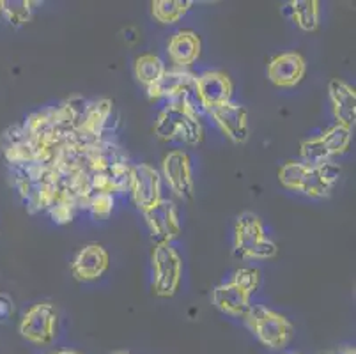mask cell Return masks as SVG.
<instances>
[{
  "label": "cell",
  "instance_id": "obj_1",
  "mask_svg": "<svg viewBox=\"0 0 356 354\" xmlns=\"http://www.w3.org/2000/svg\"><path fill=\"white\" fill-rule=\"evenodd\" d=\"M154 135L167 142L177 140L183 144L197 145L202 142L204 128L200 117L193 115L177 103L168 102V105L158 115Z\"/></svg>",
  "mask_w": 356,
  "mask_h": 354
},
{
  "label": "cell",
  "instance_id": "obj_2",
  "mask_svg": "<svg viewBox=\"0 0 356 354\" xmlns=\"http://www.w3.org/2000/svg\"><path fill=\"white\" fill-rule=\"evenodd\" d=\"M245 319L259 342L270 349H282L293 337L294 328L289 319L262 305H252Z\"/></svg>",
  "mask_w": 356,
  "mask_h": 354
},
{
  "label": "cell",
  "instance_id": "obj_3",
  "mask_svg": "<svg viewBox=\"0 0 356 354\" xmlns=\"http://www.w3.org/2000/svg\"><path fill=\"white\" fill-rule=\"evenodd\" d=\"M234 255L238 259H271L277 255V245L264 236V227L255 214L245 213L238 218Z\"/></svg>",
  "mask_w": 356,
  "mask_h": 354
},
{
  "label": "cell",
  "instance_id": "obj_4",
  "mask_svg": "<svg viewBox=\"0 0 356 354\" xmlns=\"http://www.w3.org/2000/svg\"><path fill=\"white\" fill-rule=\"evenodd\" d=\"M183 262L172 245H156L153 250V289L160 298L176 294L181 284Z\"/></svg>",
  "mask_w": 356,
  "mask_h": 354
},
{
  "label": "cell",
  "instance_id": "obj_5",
  "mask_svg": "<svg viewBox=\"0 0 356 354\" xmlns=\"http://www.w3.org/2000/svg\"><path fill=\"white\" fill-rule=\"evenodd\" d=\"M57 308L51 303H35L20 321V335L38 346H48L57 337Z\"/></svg>",
  "mask_w": 356,
  "mask_h": 354
},
{
  "label": "cell",
  "instance_id": "obj_6",
  "mask_svg": "<svg viewBox=\"0 0 356 354\" xmlns=\"http://www.w3.org/2000/svg\"><path fill=\"white\" fill-rule=\"evenodd\" d=\"M142 213H144L154 245H170L179 236V214L172 200L160 199Z\"/></svg>",
  "mask_w": 356,
  "mask_h": 354
},
{
  "label": "cell",
  "instance_id": "obj_7",
  "mask_svg": "<svg viewBox=\"0 0 356 354\" xmlns=\"http://www.w3.org/2000/svg\"><path fill=\"white\" fill-rule=\"evenodd\" d=\"M135 206L140 211L147 209L161 199V175L151 165H131V177L128 188Z\"/></svg>",
  "mask_w": 356,
  "mask_h": 354
},
{
  "label": "cell",
  "instance_id": "obj_8",
  "mask_svg": "<svg viewBox=\"0 0 356 354\" xmlns=\"http://www.w3.org/2000/svg\"><path fill=\"white\" fill-rule=\"evenodd\" d=\"M163 177L170 190L183 200L193 199V175L192 161L184 151H172L165 156Z\"/></svg>",
  "mask_w": 356,
  "mask_h": 354
},
{
  "label": "cell",
  "instance_id": "obj_9",
  "mask_svg": "<svg viewBox=\"0 0 356 354\" xmlns=\"http://www.w3.org/2000/svg\"><path fill=\"white\" fill-rule=\"evenodd\" d=\"M195 87L206 112L225 105L232 97V82L223 71H208L195 78Z\"/></svg>",
  "mask_w": 356,
  "mask_h": 354
},
{
  "label": "cell",
  "instance_id": "obj_10",
  "mask_svg": "<svg viewBox=\"0 0 356 354\" xmlns=\"http://www.w3.org/2000/svg\"><path fill=\"white\" fill-rule=\"evenodd\" d=\"M108 264V252L98 243H89L83 248H80V252L74 255L71 273H73V277L76 280L92 282L105 275Z\"/></svg>",
  "mask_w": 356,
  "mask_h": 354
},
{
  "label": "cell",
  "instance_id": "obj_11",
  "mask_svg": "<svg viewBox=\"0 0 356 354\" xmlns=\"http://www.w3.org/2000/svg\"><path fill=\"white\" fill-rule=\"evenodd\" d=\"M216 126L234 144H243L248 138V113L238 103H225L209 112Z\"/></svg>",
  "mask_w": 356,
  "mask_h": 354
},
{
  "label": "cell",
  "instance_id": "obj_12",
  "mask_svg": "<svg viewBox=\"0 0 356 354\" xmlns=\"http://www.w3.org/2000/svg\"><path fill=\"white\" fill-rule=\"evenodd\" d=\"M305 67V58L298 51H287L271 58L268 78L277 87H294L302 82Z\"/></svg>",
  "mask_w": 356,
  "mask_h": 354
},
{
  "label": "cell",
  "instance_id": "obj_13",
  "mask_svg": "<svg viewBox=\"0 0 356 354\" xmlns=\"http://www.w3.org/2000/svg\"><path fill=\"white\" fill-rule=\"evenodd\" d=\"M339 177H341V167L328 161V163L307 170L300 191L305 193L307 197H312V199H325L332 193Z\"/></svg>",
  "mask_w": 356,
  "mask_h": 354
},
{
  "label": "cell",
  "instance_id": "obj_14",
  "mask_svg": "<svg viewBox=\"0 0 356 354\" xmlns=\"http://www.w3.org/2000/svg\"><path fill=\"white\" fill-rule=\"evenodd\" d=\"M330 102L333 106V115L337 124L346 128H353L356 121V92L349 83L342 82L339 78L332 80L328 87Z\"/></svg>",
  "mask_w": 356,
  "mask_h": 354
},
{
  "label": "cell",
  "instance_id": "obj_15",
  "mask_svg": "<svg viewBox=\"0 0 356 354\" xmlns=\"http://www.w3.org/2000/svg\"><path fill=\"white\" fill-rule=\"evenodd\" d=\"M213 303L216 305L218 310L232 317H245L248 308L252 307L250 294L247 291H243L234 282L220 284L218 287H215V291H213Z\"/></svg>",
  "mask_w": 356,
  "mask_h": 354
},
{
  "label": "cell",
  "instance_id": "obj_16",
  "mask_svg": "<svg viewBox=\"0 0 356 354\" xmlns=\"http://www.w3.org/2000/svg\"><path fill=\"white\" fill-rule=\"evenodd\" d=\"M200 38L192 31H181L168 41V57L177 67H186L193 64L200 55Z\"/></svg>",
  "mask_w": 356,
  "mask_h": 354
},
{
  "label": "cell",
  "instance_id": "obj_17",
  "mask_svg": "<svg viewBox=\"0 0 356 354\" xmlns=\"http://www.w3.org/2000/svg\"><path fill=\"white\" fill-rule=\"evenodd\" d=\"M195 80L192 73L184 70L177 71H165L163 77L158 80L154 86L147 87V94L151 99H160V97H165V99H174L184 87H188L190 83Z\"/></svg>",
  "mask_w": 356,
  "mask_h": 354
},
{
  "label": "cell",
  "instance_id": "obj_18",
  "mask_svg": "<svg viewBox=\"0 0 356 354\" xmlns=\"http://www.w3.org/2000/svg\"><path fill=\"white\" fill-rule=\"evenodd\" d=\"M291 15L296 25L305 32H314L319 27V2L316 0H294L289 4Z\"/></svg>",
  "mask_w": 356,
  "mask_h": 354
},
{
  "label": "cell",
  "instance_id": "obj_19",
  "mask_svg": "<svg viewBox=\"0 0 356 354\" xmlns=\"http://www.w3.org/2000/svg\"><path fill=\"white\" fill-rule=\"evenodd\" d=\"M167 71V66L158 55L144 54L135 61V74H137L138 82L144 83L145 87L154 86Z\"/></svg>",
  "mask_w": 356,
  "mask_h": 354
},
{
  "label": "cell",
  "instance_id": "obj_20",
  "mask_svg": "<svg viewBox=\"0 0 356 354\" xmlns=\"http://www.w3.org/2000/svg\"><path fill=\"white\" fill-rule=\"evenodd\" d=\"M193 6L192 0H154L153 16L160 24H176Z\"/></svg>",
  "mask_w": 356,
  "mask_h": 354
},
{
  "label": "cell",
  "instance_id": "obj_21",
  "mask_svg": "<svg viewBox=\"0 0 356 354\" xmlns=\"http://www.w3.org/2000/svg\"><path fill=\"white\" fill-rule=\"evenodd\" d=\"M32 6L29 0H2V16L13 27H22L32 18Z\"/></svg>",
  "mask_w": 356,
  "mask_h": 354
},
{
  "label": "cell",
  "instance_id": "obj_22",
  "mask_svg": "<svg viewBox=\"0 0 356 354\" xmlns=\"http://www.w3.org/2000/svg\"><path fill=\"white\" fill-rule=\"evenodd\" d=\"M323 144L328 149L330 156H339L348 151L351 144V128H346L342 124H335L326 129L325 135H321Z\"/></svg>",
  "mask_w": 356,
  "mask_h": 354
},
{
  "label": "cell",
  "instance_id": "obj_23",
  "mask_svg": "<svg viewBox=\"0 0 356 354\" xmlns=\"http://www.w3.org/2000/svg\"><path fill=\"white\" fill-rule=\"evenodd\" d=\"M302 163L305 167L314 168L319 167L323 163H328L332 160L328 149L323 144L321 136H316V138H310V140H305L302 144Z\"/></svg>",
  "mask_w": 356,
  "mask_h": 354
},
{
  "label": "cell",
  "instance_id": "obj_24",
  "mask_svg": "<svg viewBox=\"0 0 356 354\" xmlns=\"http://www.w3.org/2000/svg\"><path fill=\"white\" fill-rule=\"evenodd\" d=\"M307 170H309V167H305L302 161H289V163H286L278 170V181L287 190L300 191Z\"/></svg>",
  "mask_w": 356,
  "mask_h": 354
},
{
  "label": "cell",
  "instance_id": "obj_25",
  "mask_svg": "<svg viewBox=\"0 0 356 354\" xmlns=\"http://www.w3.org/2000/svg\"><path fill=\"white\" fill-rule=\"evenodd\" d=\"M114 195L95 193L90 197L87 211H89L96 220H105L108 218L110 214H112V211H114Z\"/></svg>",
  "mask_w": 356,
  "mask_h": 354
},
{
  "label": "cell",
  "instance_id": "obj_26",
  "mask_svg": "<svg viewBox=\"0 0 356 354\" xmlns=\"http://www.w3.org/2000/svg\"><path fill=\"white\" fill-rule=\"evenodd\" d=\"M231 282H234L236 285H239L243 291H247L252 296L261 284V273L257 268H239Z\"/></svg>",
  "mask_w": 356,
  "mask_h": 354
},
{
  "label": "cell",
  "instance_id": "obj_27",
  "mask_svg": "<svg viewBox=\"0 0 356 354\" xmlns=\"http://www.w3.org/2000/svg\"><path fill=\"white\" fill-rule=\"evenodd\" d=\"M13 312H15V303H13V300L8 294L0 292V323L8 321L9 317L13 316Z\"/></svg>",
  "mask_w": 356,
  "mask_h": 354
},
{
  "label": "cell",
  "instance_id": "obj_28",
  "mask_svg": "<svg viewBox=\"0 0 356 354\" xmlns=\"http://www.w3.org/2000/svg\"><path fill=\"white\" fill-rule=\"evenodd\" d=\"M48 354H82V353L74 349H64V351H55V353H48Z\"/></svg>",
  "mask_w": 356,
  "mask_h": 354
},
{
  "label": "cell",
  "instance_id": "obj_29",
  "mask_svg": "<svg viewBox=\"0 0 356 354\" xmlns=\"http://www.w3.org/2000/svg\"><path fill=\"white\" fill-rule=\"evenodd\" d=\"M330 354H355V349H353V347H346V349L339 351V353H330Z\"/></svg>",
  "mask_w": 356,
  "mask_h": 354
},
{
  "label": "cell",
  "instance_id": "obj_30",
  "mask_svg": "<svg viewBox=\"0 0 356 354\" xmlns=\"http://www.w3.org/2000/svg\"><path fill=\"white\" fill-rule=\"evenodd\" d=\"M114 354H129V353H128V351H115Z\"/></svg>",
  "mask_w": 356,
  "mask_h": 354
},
{
  "label": "cell",
  "instance_id": "obj_31",
  "mask_svg": "<svg viewBox=\"0 0 356 354\" xmlns=\"http://www.w3.org/2000/svg\"><path fill=\"white\" fill-rule=\"evenodd\" d=\"M0 16H2V0H0Z\"/></svg>",
  "mask_w": 356,
  "mask_h": 354
},
{
  "label": "cell",
  "instance_id": "obj_32",
  "mask_svg": "<svg viewBox=\"0 0 356 354\" xmlns=\"http://www.w3.org/2000/svg\"><path fill=\"white\" fill-rule=\"evenodd\" d=\"M287 354H298V353H287Z\"/></svg>",
  "mask_w": 356,
  "mask_h": 354
}]
</instances>
